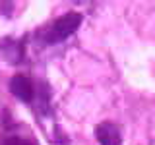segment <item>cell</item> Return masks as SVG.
<instances>
[{"mask_svg": "<svg viewBox=\"0 0 155 145\" xmlns=\"http://www.w3.org/2000/svg\"><path fill=\"white\" fill-rule=\"evenodd\" d=\"M2 145H31L27 141V139H23V137H18V135H12V137H6L2 141Z\"/></svg>", "mask_w": 155, "mask_h": 145, "instance_id": "obj_4", "label": "cell"}, {"mask_svg": "<svg viewBox=\"0 0 155 145\" xmlns=\"http://www.w3.org/2000/svg\"><path fill=\"white\" fill-rule=\"evenodd\" d=\"M10 91H12L14 97H18L23 103L33 101V83L25 76H14L10 79Z\"/></svg>", "mask_w": 155, "mask_h": 145, "instance_id": "obj_3", "label": "cell"}, {"mask_svg": "<svg viewBox=\"0 0 155 145\" xmlns=\"http://www.w3.org/2000/svg\"><path fill=\"white\" fill-rule=\"evenodd\" d=\"M95 137L101 145H120L122 135H120L118 126L113 122H101L95 126Z\"/></svg>", "mask_w": 155, "mask_h": 145, "instance_id": "obj_2", "label": "cell"}, {"mask_svg": "<svg viewBox=\"0 0 155 145\" xmlns=\"http://www.w3.org/2000/svg\"><path fill=\"white\" fill-rule=\"evenodd\" d=\"M81 21H84V18L78 12H70V14H66V16H60L52 23V27L48 29V33L45 35V41L47 43L64 41V39H68L70 35H74L78 31V27L81 25Z\"/></svg>", "mask_w": 155, "mask_h": 145, "instance_id": "obj_1", "label": "cell"}]
</instances>
